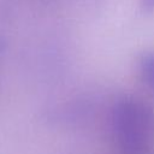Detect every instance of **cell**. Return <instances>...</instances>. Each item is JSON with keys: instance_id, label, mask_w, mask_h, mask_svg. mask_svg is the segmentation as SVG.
<instances>
[{"instance_id": "cell-1", "label": "cell", "mask_w": 154, "mask_h": 154, "mask_svg": "<svg viewBox=\"0 0 154 154\" xmlns=\"http://www.w3.org/2000/svg\"><path fill=\"white\" fill-rule=\"evenodd\" d=\"M111 126L119 154H148L154 143V111L137 96L125 95L116 101Z\"/></svg>"}, {"instance_id": "cell-3", "label": "cell", "mask_w": 154, "mask_h": 154, "mask_svg": "<svg viewBox=\"0 0 154 154\" xmlns=\"http://www.w3.org/2000/svg\"><path fill=\"white\" fill-rule=\"evenodd\" d=\"M142 7L144 11H150L154 8V0H142Z\"/></svg>"}, {"instance_id": "cell-2", "label": "cell", "mask_w": 154, "mask_h": 154, "mask_svg": "<svg viewBox=\"0 0 154 154\" xmlns=\"http://www.w3.org/2000/svg\"><path fill=\"white\" fill-rule=\"evenodd\" d=\"M137 70L141 81L154 93V52H144L137 61Z\"/></svg>"}]
</instances>
